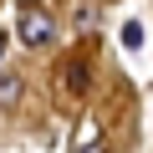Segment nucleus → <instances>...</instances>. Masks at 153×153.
I'll return each instance as SVG.
<instances>
[{
  "mask_svg": "<svg viewBox=\"0 0 153 153\" xmlns=\"http://www.w3.org/2000/svg\"><path fill=\"white\" fill-rule=\"evenodd\" d=\"M16 36H21L26 46H46V41H51V16H46V10H21Z\"/></svg>",
  "mask_w": 153,
  "mask_h": 153,
  "instance_id": "f257e3e1",
  "label": "nucleus"
},
{
  "mask_svg": "<svg viewBox=\"0 0 153 153\" xmlns=\"http://www.w3.org/2000/svg\"><path fill=\"white\" fill-rule=\"evenodd\" d=\"M87 153H102V143H97V148H87Z\"/></svg>",
  "mask_w": 153,
  "mask_h": 153,
  "instance_id": "0eeeda50",
  "label": "nucleus"
},
{
  "mask_svg": "<svg viewBox=\"0 0 153 153\" xmlns=\"http://www.w3.org/2000/svg\"><path fill=\"white\" fill-rule=\"evenodd\" d=\"M16 92H21V76H0V102H16Z\"/></svg>",
  "mask_w": 153,
  "mask_h": 153,
  "instance_id": "7ed1b4c3",
  "label": "nucleus"
},
{
  "mask_svg": "<svg viewBox=\"0 0 153 153\" xmlns=\"http://www.w3.org/2000/svg\"><path fill=\"white\" fill-rule=\"evenodd\" d=\"M97 143H102V128H97V117H87V123H82V133H76V148L87 153V148H97Z\"/></svg>",
  "mask_w": 153,
  "mask_h": 153,
  "instance_id": "f03ea898",
  "label": "nucleus"
},
{
  "mask_svg": "<svg viewBox=\"0 0 153 153\" xmlns=\"http://www.w3.org/2000/svg\"><path fill=\"white\" fill-rule=\"evenodd\" d=\"M21 10H36V0H21Z\"/></svg>",
  "mask_w": 153,
  "mask_h": 153,
  "instance_id": "423d86ee",
  "label": "nucleus"
},
{
  "mask_svg": "<svg viewBox=\"0 0 153 153\" xmlns=\"http://www.w3.org/2000/svg\"><path fill=\"white\" fill-rule=\"evenodd\" d=\"M66 87H76V92H82V87H87V66H82V61H76V66L66 71Z\"/></svg>",
  "mask_w": 153,
  "mask_h": 153,
  "instance_id": "39448f33",
  "label": "nucleus"
},
{
  "mask_svg": "<svg viewBox=\"0 0 153 153\" xmlns=\"http://www.w3.org/2000/svg\"><path fill=\"white\" fill-rule=\"evenodd\" d=\"M123 46H143V26H138V21L123 26Z\"/></svg>",
  "mask_w": 153,
  "mask_h": 153,
  "instance_id": "20e7f679",
  "label": "nucleus"
}]
</instances>
